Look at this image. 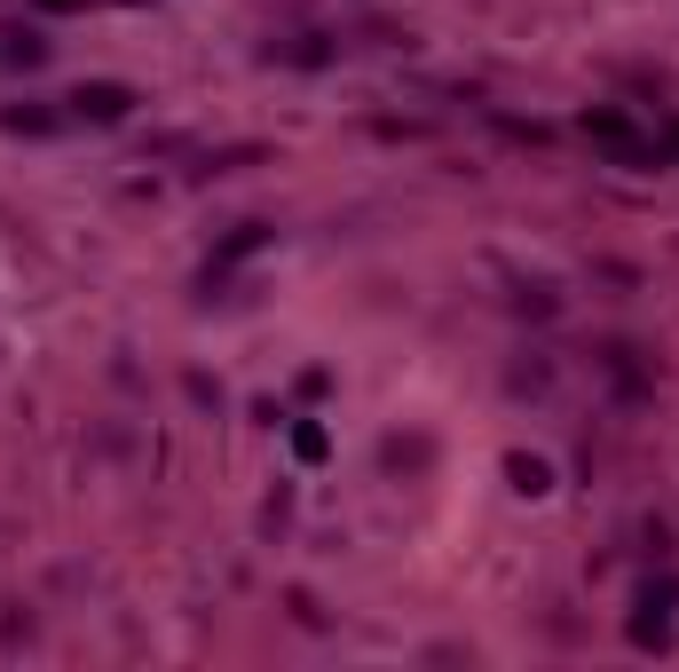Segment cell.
<instances>
[{
	"mask_svg": "<svg viewBox=\"0 0 679 672\" xmlns=\"http://www.w3.org/2000/svg\"><path fill=\"white\" fill-rule=\"evenodd\" d=\"M285 436H293V459H301V467H324V459H332V428H324V419L301 411V419H285Z\"/></svg>",
	"mask_w": 679,
	"mask_h": 672,
	"instance_id": "4",
	"label": "cell"
},
{
	"mask_svg": "<svg viewBox=\"0 0 679 672\" xmlns=\"http://www.w3.org/2000/svg\"><path fill=\"white\" fill-rule=\"evenodd\" d=\"M584 143H601V150L624 166V175H656V166H663V143H656L632 111H609V104L584 111Z\"/></svg>",
	"mask_w": 679,
	"mask_h": 672,
	"instance_id": "1",
	"label": "cell"
},
{
	"mask_svg": "<svg viewBox=\"0 0 679 672\" xmlns=\"http://www.w3.org/2000/svg\"><path fill=\"white\" fill-rule=\"evenodd\" d=\"M0 56H9L17 71H40V64H48V40H40V32H9V48H0Z\"/></svg>",
	"mask_w": 679,
	"mask_h": 672,
	"instance_id": "7",
	"label": "cell"
},
{
	"mask_svg": "<svg viewBox=\"0 0 679 672\" xmlns=\"http://www.w3.org/2000/svg\"><path fill=\"white\" fill-rule=\"evenodd\" d=\"M285 64H301V71H316V64H332V40H316V32H301V40L285 48Z\"/></svg>",
	"mask_w": 679,
	"mask_h": 672,
	"instance_id": "9",
	"label": "cell"
},
{
	"mask_svg": "<svg viewBox=\"0 0 679 672\" xmlns=\"http://www.w3.org/2000/svg\"><path fill=\"white\" fill-rule=\"evenodd\" d=\"M632 641L640 649H671V617H632Z\"/></svg>",
	"mask_w": 679,
	"mask_h": 672,
	"instance_id": "10",
	"label": "cell"
},
{
	"mask_svg": "<svg viewBox=\"0 0 679 672\" xmlns=\"http://www.w3.org/2000/svg\"><path fill=\"white\" fill-rule=\"evenodd\" d=\"M135 104H142V96L119 88V79H88V88H71V96H63V111H71V119H88V127H119Z\"/></svg>",
	"mask_w": 679,
	"mask_h": 672,
	"instance_id": "2",
	"label": "cell"
},
{
	"mask_svg": "<svg viewBox=\"0 0 679 672\" xmlns=\"http://www.w3.org/2000/svg\"><path fill=\"white\" fill-rule=\"evenodd\" d=\"M609 372H617V388H624V396H640V388H648V372H640V349H624V341L609 349Z\"/></svg>",
	"mask_w": 679,
	"mask_h": 672,
	"instance_id": "8",
	"label": "cell"
},
{
	"mask_svg": "<svg viewBox=\"0 0 679 672\" xmlns=\"http://www.w3.org/2000/svg\"><path fill=\"white\" fill-rule=\"evenodd\" d=\"M269 237H277L269 222H237V230H229V237L214 245V262L198 270V285H222V277H229L237 262H253V254H262V245H269Z\"/></svg>",
	"mask_w": 679,
	"mask_h": 672,
	"instance_id": "3",
	"label": "cell"
},
{
	"mask_svg": "<svg viewBox=\"0 0 679 672\" xmlns=\"http://www.w3.org/2000/svg\"><path fill=\"white\" fill-rule=\"evenodd\" d=\"M0 127H9V135H63V127H71V111H48V104H9V111H0Z\"/></svg>",
	"mask_w": 679,
	"mask_h": 672,
	"instance_id": "5",
	"label": "cell"
},
{
	"mask_svg": "<svg viewBox=\"0 0 679 672\" xmlns=\"http://www.w3.org/2000/svg\"><path fill=\"white\" fill-rule=\"evenodd\" d=\"M505 483H514L522 498H545V490H553V467H545L538 451H505Z\"/></svg>",
	"mask_w": 679,
	"mask_h": 672,
	"instance_id": "6",
	"label": "cell"
}]
</instances>
